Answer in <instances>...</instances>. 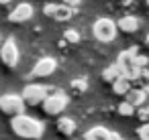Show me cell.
Here are the masks:
<instances>
[{
  "label": "cell",
  "mask_w": 149,
  "mask_h": 140,
  "mask_svg": "<svg viewBox=\"0 0 149 140\" xmlns=\"http://www.w3.org/2000/svg\"><path fill=\"white\" fill-rule=\"evenodd\" d=\"M10 128L19 138H25V140H37L43 136V130H45L43 122H39L37 118H31L27 114L15 116L10 120Z\"/></svg>",
  "instance_id": "obj_1"
},
{
  "label": "cell",
  "mask_w": 149,
  "mask_h": 140,
  "mask_svg": "<svg viewBox=\"0 0 149 140\" xmlns=\"http://www.w3.org/2000/svg\"><path fill=\"white\" fill-rule=\"evenodd\" d=\"M65 106H68V95L61 93L59 89H53V91L43 100V104H41V108H43V112H45L47 116H57V114H61V112L65 110Z\"/></svg>",
  "instance_id": "obj_2"
},
{
  "label": "cell",
  "mask_w": 149,
  "mask_h": 140,
  "mask_svg": "<svg viewBox=\"0 0 149 140\" xmlns=\"http://www.w3.org/2000/svg\"><path fill=\"white\" fill-rule=\"evenodd\" d=\"M25 102L21 100V95L15 93H6V95H0V112L6 114V116H21L25 114Z\"/></svg>",
  "instance_id": "obj_3"
},
{
  "label": "cell",
  "mask_w": 149,
  "mask_h": 140,
  "mask_svg": "<svg viewBox=\"0 0 149 140\" xmlns=\"http://www.w3.org/2000/svg\"><path fill=\"white\" fill-rule=\"evenodd\" d=\"M49 95V87L47 85H37V83H31L23 89V95L21 100L25 102V106H39L43 104V100Z\"/></svg>",
  "instance_id": "obj_4"
},
{
  "label": "cell",
  "mask_w": 149,
  "mask_h": 140,
  "mask_svg": "<svg viewBox=\"0 0 149 140\" xmlns=\"http://www.w3.org/2000/svg\"><path fill=\"white\" fill-rule=\"evenodd\" d=\"M116 35V23L110 19H98L94 23V37L102 43H110Z\"/></svg>",
  "instance_id": "obj_5"
},
{
  "label": "cell",
  "mask_w": 149,
  "mask_h": 140,
  "mask_svg": "<svg viewBox=\"0 0 149 140\" xmlns=\"http://www.w3.org/2000/svg\"><path fill=\"white\" fill-rule=\"evenodd\" d=\"M0 61H2L6 67H17L19 63V49H17V43L13 39L4 41L0 45Z\"/></svg>",
  "instance_id": "obj_6"
},
{
  "label": "cell",
  "mask_w": 149,
  "mask_h": 140,
  "mask_svg": "<svg viewBox=\"0 0 149 140\" xmlns=\"http://www.w3.org/2000/svg\"><path fill=\"white\" fill-rule=\"evenodd\" d=\"M135 55H137V49H129V51H120L118 57H116V67L120 71V75H127L129 71L137 69L135 67Z\"/></svg>",
  "instance_id": "obj_7"
},
{
  "label": "cell",
  "mask_w": 149,
  "mask_h": 140,
  "mask_svg": "<svg viewBox=\"0 0 149 140\" xmlns=\"http://www.w3.org/2000/svg\"><path fill=\"white\" fill-rule=\"evenodd\" d=\"M43 12H45L49 19L68 21V19H72L74 8H70V6H65V4H45V6H43Z\"/></svg>",
  "instance_id": "obj_8"
},
{
  "label": "cell",
  "mask_w": 149,
  "mask_h": 140,
  "mask_svg": "<svg viewBox=\"0 0 149 140\" xmlns=\"http://www.w3.org/2000/svg\"><path fill=\"white\" fill-rule=\"evenodd\" d=\"M55 67H57V63H55L53 57H43V59H39V61L35 63L31 75H33V77H49V75L55 71Z\"/></svg>",
  "instance_id": "obj_9"
},
{
  "label": "cell",
  "mask_w": 149,
  "mask_h": 140,
  "mask_svg": "<svg viewBox=\"0 0 149 140\" xmlns=\"http://www.w3.org/2000/svg\"><path fill=\"white\" fill-rule=\"evenodd\" d=\"M31 19H33V6L27 4V2H21V4L8 14V21H10V23H17V25L27 23V21H31Z\"/></svg>",
  "instance_id": "obj_10"
},
{
  "label": "cell",
  "mask_w": 149,
  "mask_h": 140,
  "mask_svg": "<svg viewBox=\"0 0 149 140\" xmlns=\"http://www.w3.org/2000/svg\"><path fill=\"white\" fill-rule=\"evenodd\" d=\"M139 27H141V23H139L137 16H123L116 23V29H120L123 33H137Z\"/></svg>",
  "instance_id": "obj_11"
},
{
  "label": "cell",
  "mask_w": 149,
  "mask_h": 140,
  "mask_svg": "<svg viewBox=\"0 0 149 140\" xmlns=\"http://www.w3.org/2000/svg\"><path fill=\"white\" fill-rule=\"evenodd\" d=\"M131 87H135V89H141V91L147 95V93H149V71H147V69H141V71L137 73L135 81L131 83Z\"/></svg>",
  "instance_id": "obj_12"
},
{
  "label": "cell",
  "mask_w": 149,
  "mask_h": 140,
  "mask_svg": "<svg viewBox=\"0 0 149 140\" xmlns=\"http://www.w3.org/2000/svg\"><path fill=\"white\" fill-rule=\"evenodd\" d=\"M110 130H106L104 126H94L84 134V140H108Z\"/></svg>",
  "instance_id": "obj_13"
},
{
  "label": "cell",
  "mask_w": 149,
  "mask_h": 140,
  "mask_svg": "<svg viewBox=\"0 0 149 140\" xmlns=\"http://www.w3.org/2000/svg\"><path fill=\"white\" fill-rule=\"evenodd\" d=\"M125 97H127L125 102H127L129 106H133V108H139V106H143V102H145V93H143L141 89H135V87H131Z\"/></svg>",
  "instance_id": "obj_14"
},
{
  "label": "cell",
  "mask_w": 149,
  "mask_h": 140,
  "mask_svg": "<svg viewBox=\"0 0 149 140\" xmlns=\"http://www.w3.org/2000/svg\"><path fill=\"white\" fill-rule=\"evenodd\" d=\"M57 132L63 136H72L76 132V122L72 118H59L57 120Z\"/></svg>",
  "instance_id": "obj_15"
},
{
  "label": "cell",
  "mask_w": 149,
  "mask_h": 140,
  "mask_svg": "<svg viewBox=\"0 0 149 140\" xmlns=\"http://www.w3.org/2000/svg\"><path fill=\"white\" fill-rule=\"evenodd\" d=\"M129 89H131V81H129L127 77H123V75L112 83V91H114L116 95H127Z\"/></svg>",
  "instance_id": "obj_16"
},
{
  "label": "cell",
  "mask_w": 149,
  "mask_h": 140,
  "mask_svg": "<svg viewBox=\"0 0 149 140\" xmlns=\"http://www.w3.org/2000/svg\"><path fill=\"white\" fill-rule=\"evenodd\" d=\"M118 77H120V71H118L116 65H108V67L102 71V79H104L106 83H114Z\"/></svg>",
  "instance_id": "obj_17"
},
{
  "label": "cell",
  "mask_w": 149,
  "mask_h": 140,
  "mask_svg": "<svg viewBox=\"0 0 149 140\" xmlns=\"http://www.w3.org/2000/svg\"><path fill=\"white\" fill-rule=\"evenodd\" d=\"M147 65H149V59L145 55H135V67L137 69H147Z\"/></svg>",
  "instance_id": "obj_18"
},
{
  "label": "cell",
  "mask_w": 149,
  "mask_h": 140,
  "mask_svg": "<svg viewBox=\"0 0 149 140\" xmlns=\"http://www.w3.org/2000/svg\"><path fill=\"white\" fill-rule=\"evenodd\" d=\"M86 87H88V83H86L84 79H74V81H72V89H74L76 93H82Z\"/></svg>",
  "instance_id": "obj_19"
},
{
  "label": "cell",
  "mask_w": 149,
  "mask_h": 140,
  "mask_svg": "<svg viewBox=\"0 0 149 140\" xmlns=\"http://www.w3.org/2000/svg\"><path fill=\"white\" fill-rule=\"evenodd\" d=\"M118 114H120V116H133V114H135V108L129 106L127 102H123V104L118 106Z\"/></svg>",
  "instance_id": "obj_20"
},
{
  "label": "cell",
  "mask_w": 149,
  "mask_h": 140,
  "mask_svg": "<svg viewBox=\"0 0 149 140\" xmlns=\"http://www.w3.org/2000/svg\"><path fill=\"white\" fill-rule=\"evenodd\" d=\"M137 136H139L141 140H149V124H141V126L137 128Z\"/></svg>",
  "instance_id": "obj_21"
},
{
  "label": "cell",
  "mask_w": 149,
  "mask_h": 140,
  "mask_svg": "<svg viewBox=\"0 0 149 140\" xmlns=\"http://www.w3.org/2000/svg\"><path fill=\"white\" fill-rule=\"evenodd\" d=\"M63 37H65V41H70V43H78V41H80V35H78L76 31H65Z\"/></svg>",
  "instance_id": "obj_22"
},
{
  "label": "cell",
  "mask_w": 149,
  "mask_h": 140,
  "mask_svg": "<svg viewBox=\"0 0 149 140\" xmlns=\"http://www.w3.org/2000/svg\"><path fill=\"white\" fill-rule=\"evenodd\" d=\"M137 116H139V120H141L143 124H149V116H147V108H141V110L137 112Z\"/></svg>",
  "instance_id": "obj_23"
},
{
  "label": "cell",
  "mask_w": 149,
  "mask_h": 140,
  "mask_svg": "<svg viewBox=\"0 0 149 140\" xmlns=\"http://www.w3.org/2000/svg\"><path fill=\"white\" fill-rule=\"evenodd\" d=\"M80 2H82V0H63V4H65V6H70V8H74V6H78Z\"/></svg>",
  "instance_id": "obj_24"
},
{
  "label": "cell",
  "mask_w": 149,
  "mask_h": 140,
  "mask_svg": "<svg viewBox=\"0 0 149 140\" xmlns=\"http://www.w3.org/2000/svg\"><path fill=\"white\" fill-rule=\"evenodd\" d=\"M108 140H123V136H120V134H116V132H110Z\"/></svg>",
  "instance_id": "obj_25"
},
{
  "label": "cell",
  "mask_w": 149,
  "mask_h": 140,
  "mask_svg": "<svg viewBox=\"0 0 149 140\" xmlns=\"http://www.w3.org/2000/svg\"><path fill=\"white\" fill-rule=\"evenodd\" d=\"M145 45L149 47V33H147V37H145Z\"/></svg>",
  "instance_id": "obj_26"
},
{
  "label": "cell",
  "mask_w": 149,
  "mask_h": 140,
  "mask_svg": "<svg viewBox=\"0 0 149 140\" xmlns=\"http://www.w3.org/2000/svg\"><path fill=\"white\" fill-rule=\"evenodd\" d=\"M10 2V0H0V4H8Z\"/></svg>",
  "instance_id": "obj_27"
},
{
  "label": "cell",
  "mask_w": 149,
  "mask_h": 140,
  "mask_svg": "<svg viewBox=\"0 0 149 140\" xmlns=\"http://www.w3.org/2000/svg\"><path fill=\"white\" fill-rule=\"evenodd\" d=\"M120 2H125V4H129V2H131V0H120Z\"/></svg>",
  "instance_id": "obj_28"
},
{
  "label": "cell",
  "mask_w": 149,
  "mask_h": 140,
  "mask_svg": "<svg viewBox=\"0 0 149 140\" xmlns=\"http://www.w3.org/2000/svg\"><path fill=\"white\" fill-rule=\"evenodd\" d=\"M147 116H149V106H147Z\"/></svg>",
  "instance_id": "obj_29"
},
{
  "label": "cell",
  "mask_w": 149,
  "mask_h": 140,
  "mask_svg": "<svg viewBox=\"0 0 149 140\" xmlns=\"http://www.w3.org/2000/svg\"><path fill=\"white\" fill-rule=\"evenodd\" d=\"M147 71H149V65H147Z\"/></svg>",
  "instance_id": "obj_30"
},
{
  "label": "cell",
  "mask_w": 149,
  "mask_h": 140,
  "mask_svg": "<svg viewBox=\"0 0 149 140\" xmlns=\"http://www.w3.org/2000/svg\"><path fill=\"white\" fill-rule=\"evenodd\" d=\"M147 4H149V0H147Z\"/></svg>",
  "instance_id": "obj_31"
},
{
  "label": "cell",
  "mask_w": 149,
  "mask_h": 140,
  "mask_svg": "<svg viewBox=\"0 0 149 140\" xmlns=\"http://www.w3.org/2000/svg\"><path fill=\"white\" fill-rule=\"evenodd\" d=\"M0 45H2V43H0Z\"/></svg>",
  "instance_id": "obj_32"
}]
</instances>
